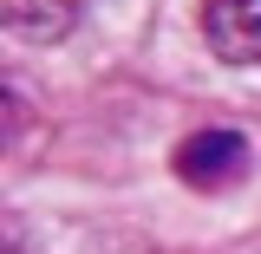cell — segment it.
I'll list each match as a JSON object with an SVG mask.
<instances>
[{
  "label": "cell",
  "mask_w": 261,
  "mask_h": 254,
  "mask_svg": "<svg viewBox=\"0 0 261 254\" xmlns=\"http://www.w3.org/2000/svg\"><path fill=\"white\" fill-rule=\"evenodd\" d=\"M202 33L228 65H261V0H202Z\"/></svg>",
  "instance_id": "cell-1"
},
{
  "label": "cell",
  "mask_w": 261,
  "mask_h": 254,
  "mask_svg": "<svg viewBox=\"0 0 261 254\" xmlns=\"http://www.w3.org/2000/svg\"><path fill=\"white\" fill-rule=\"evenodd\" d=\"M176 170H183V183L196 189H216V183H235L242 170H248V144H242V130H196L190 144L176 150Z\"/></svg>",
  "instance_id": "cell-2"
},
{
  "label": "cell",
  "mask_w": 261,
  "mask_h": 254,
  "mask_svg": "<svg viewBox=\"0 0 261 254\" xmlns=\"http://www.w3.org/2000/svg\"><path fill=\"white\" fill-rule=\"evenodd\" d=\"M85 7L92 0H0V13H7V26L33 39V46H46V39H65V33L85 20Z\"/></svg>",
  "instance_id": "cell-3"
}]
</instances>
